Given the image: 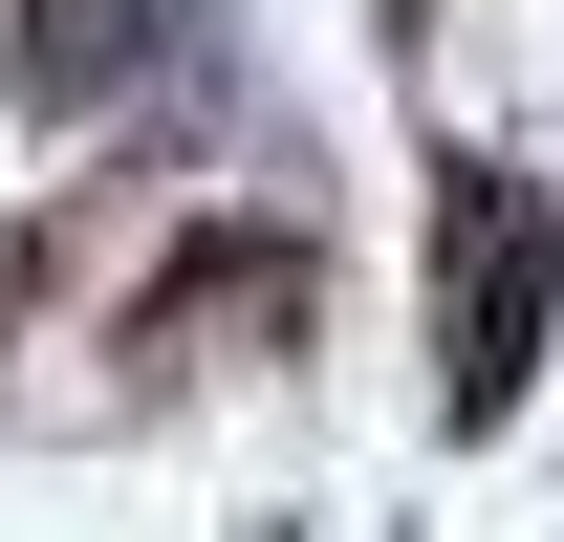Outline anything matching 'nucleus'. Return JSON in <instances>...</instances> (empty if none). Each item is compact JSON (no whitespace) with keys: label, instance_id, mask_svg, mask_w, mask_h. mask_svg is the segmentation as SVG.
<instances>
[{"label":"nucleus","instance_id":"obj_1","mask_svg":"<svg viewBox=\"0 0 564 542\" xmlns=\"http://www.w3.org/2000/svg\"><path fill=\"white\" fill-rule=\"evenodd\" d=\"M543 282H564V239L521 196H499V174H456V217H434V369H456V434H499V412H521V369H543Z\"/></svg>","mask_w":564,"mask_h":542},{"label":"nucleus","instance_id":"obj_2","mask_svg":"<svg viewBox=\"0 0 564 542\" xmlns=\"http://www.w3.org/2000/svg\"><path fill=\"white\" fill-rule=\"evenodd\" d=\"M131 44H152L131 0H44V22H22V87H44V109H87V87L131 66Z\"/></svg>","mask_w":564,"mask_h":542}]
</instances>
